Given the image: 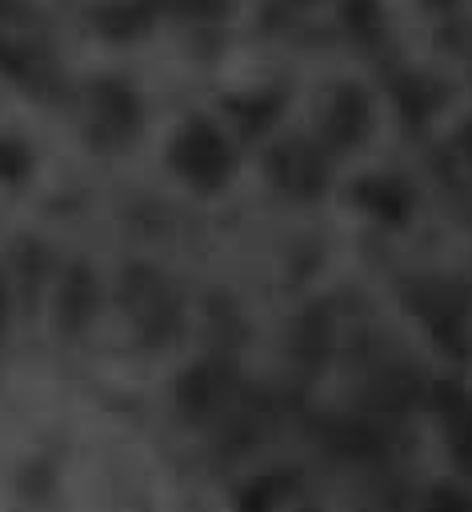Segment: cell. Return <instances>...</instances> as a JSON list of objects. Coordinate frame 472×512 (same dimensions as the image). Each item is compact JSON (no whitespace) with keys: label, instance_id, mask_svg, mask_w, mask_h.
Returning <instances> with one entry per match:
<instances>
[{"label":"cell","instance_id":"3","mask_svg":"<svg viewBox=\"0 0 472 512\" xmlns=\"http://www.w3.org/2000/svg\"><path fill=\"white\" fill-rule=\"evenodd\" d=\"M4 312H8V296H4V280H0V332H4Z\"/></svg>","mask_w":472,"mask_h":512},{"label":"cell","instance_id":"2","mask_svg":"<svg viewBox=\"0 0 472 512\" xmlns=\"http://www.w3.org/2000/svg\"><path fill=\"white\" fill-rule=\"evenodd\" d=\"M424 512H468V504H464V500H456L452 492H436V500L428 496Z\"/></svg>","mask_w":472,"mask_h":512},{"label":"cell","instance_id":"1","mask_svg":"<svg viewBox=\"0 0 472 512\" xmlns=\"http://www.w3.org/2000/svg\"><path fill=\"white\" fill-rule=\"evenodd\" d=\"M176 160H180V172L196 184H216L224 176V148L212 132H188L176 148Z\"/></svg>","mask_w":472,"mask_h":512}]
</instances>
